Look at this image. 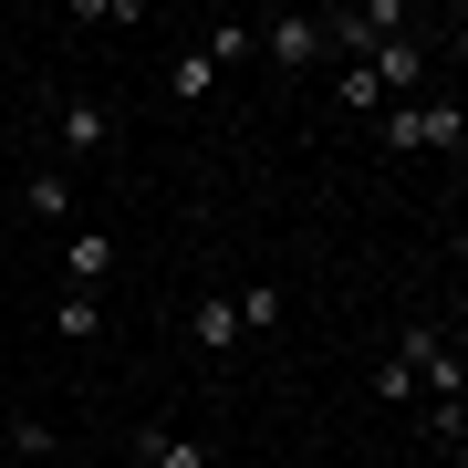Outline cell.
<instances>
[{"label":"cell","instance_id":"2","mask_svg":"<svg viewBox=\"0 0 468 468\" xmlns=\"http://www.w3.org/2000/svg\"><path fill=\"white\" fill-rule=\"evenodd\" d=\"M406 32H417V11H406V0H354V11H323V42L354 52V63H375V52L406 42Z\"/></svg>","mask_w":468,"mask_h":468},{"label":"cell","instance_id":"16","mask_svg":"<svg viewBox=\"0 0 468 468\" xmlns=\"http://www.w3.org/2000/svg\"><path fill=\"white\" fill-rule=\"evenodd\" d=\"M365 385H375V406H417V365H406V354H385Z\"/></svg>","mask_w":468,"mask_h":468},{"label":"cell","instance_id":"12","mask_svg":"<svg viewBox=\"0 0 468 468\" xmlns=\"http://www.w3.org/2000/svg\"><path fill=\"white\" fill-rule=\"evenodd\" d=\"M52 334H63V344H104V302L94 292H63V302H52Z\"/></svg>","mask_w":468,"mask_h":468},{"label":"cell","instance_id":"6","mask_svg":"<svg viewBox=\"0 0 468 468\" xmlns=\"http://www.w3.org/2000/svg\"><path fill=\"white\" fill-rule=\"evenodd\" d=\"M104 146H115V115L104 104H52V167H84Z\"/></svg>","mask_w":468,"mask_h":468},{"label":"cell","instance_id":"3","mask_svg":"<svg viewBox=\"0 0 468 468\" xmlns=\"http://www.w3.org/2000/svg\"><path fill=\"white\" fill-rule=\"evenodd\" d=\"M375 135L396 156H458L468 146V115H458V104H396V115H375Z\"/></svg>","mask_w":468,"mask_h":468},{"label":"cell","instance_id":"7","mask_svg":"<svg viewBox=\"0 0 468 468\" xmlns=\"http://www.w3.org/2000/svg\"><path fill=\"white\" fill-rule=\"evenodd\" d=\"M187 344L198 354H239V292H198L187 302Z\"/></svg>","mask_w":468,"mask_h":468},{"label":"cell","instance_id":"17","mask_svg":"<svg viewBox=\"0 0 468 468\" xmlns=\"http://www.w3.org/2000/svg\"><path fill=\"white\" fill-rule=\"evenodd\" d=\"M427 437H448V448H458V437H468V396H437V406H427Z\"/></svg>","mask_w":468,"mask_h":468},{"label":"cell","instance_id":"14","mask_svg":"<svg viewBox=\"0 0 468 468\" xmlns=\"http://www.w3.org/2000/svg\"><path fill=\"white\" fill-rule=\"evenodd\" d=\"M239 334H282V282H239Z\"/></svg>","mask_w":468,"mask_h":468},{"label":"cell","instance_id":"1","mask_svg":"<svg viewBox=\"0 0 468 468\" xmlns=\"http://www.w3.org/2000/svg\"><path fill=\"white\" fill-rule=\"evenodd\" d=\"M250 52H261L250 21H218V32H198V42L167 63V94H177V104H208V94H218V73H229V63H250Z\"/></svg>","mask_w":468,"mask_h":468},{"label":"cell","instance_id":"4","mask_svg":"<svg viewBox=\"0 0 468 468\" xmlns=\"http://www.w3.org/2000/svg\"><path fill=\"white\" fill-rule=\"evenodd\" d=\"M250 32H261V52H271L282 73H313V63H334V42H323V11H261Z\"/></svg>","mask_w":468,"mask_h":468},{"label":"cell","instance_id":"11","mask_svg":"<svg viewBox=\"0 0 468 468\" xmlns=\"http://www.w3.org/2000/svg\"><path fill=\"white\" fill-rule=\"evenodd\" d=\"M0 458H11V468H52L63 437H52V417H11V427H0Z\"/></svg>","mask_w":468,"mask_h":468},{"label":"cell","instance_id":"10","mask_svg":"<svg viewBox=\"0 0 468 468\" xmlns=\"http://www.w3.org/2000/svg\"><path fill=\"white\" fill-rule=\"evenodd\" d=\"M104 271H115V229H94V218H84V229H63V282H104Z\"/></svg>","mask_w":468,"mask_h":468},{"label":"cell","instance_id":"13","mask_svg":"<svg viewBox=\"0 0 468 468\" xmlns=\"http://www.w3.org/2000/svg\"><path fill=\"white\" fill-rule=\"evenodd\" d=\"M135 468H208V448H198V437H167V427H146V437H135Z\"/></svg>","mask_w":468,"mask_h":468},{"label":"cell","instance_id":"19","mask_svg":"<svg viewBox=\"0 0 468 468\" xmlns=\"http://www.w3.org/2000/svg\"><path fill=\"white\" fill-rule=\"evenodd\" d=\"M458 458H468V437H458Z\"/></svg>","mask_w":468,"mask_h":468},{"label":"cell","instance_id":"5","mask_svg":"<svg viewBox=\"0 0 468 468\" xmlns=\"http://www.w3.org/2000/svg\"><path fill=\"white\" fill-rule=\"evenodd\" d=\"M396 354H406V365H417V385H427V406H437V396H468V365H458V344L437 334V323H417V334H406Z\"/></svg>","mask_w":468,"mask_h":468},{"label":"cell","instance_id":"18","mask_svg":"<svg viewBox=\"0 0 468 468\" xmlns=\"http://www.w3.org/2000/svg\"><path fill=\"white\" fill-rule=\"evenodd\" d=\"M52 468H73V458H52Z\"/></svg>","mask_w":468,"mask_h":468},{"label":"cell","instance_id":"9","mask_svg":"<svg viewBox=\"0 0 468 468\" xmlns=\"http://www.w3.org/2000/svg\"><path fill=\"white\" fill-rule=\"evenodd\" d=\"M365 73H375V84H385V104H396V94L417 104V84H427V42H417V32H406V42H385V52H375Z\"/></svg>","mask_w":468,"mask_h":468},{"label":"cell","instance_id":"8","mask_svg":"<svg viewBox=\"0 0 468 468\" xmlns=\"http://www.w3.org/2000/svg\"><path fill=\"white\" fill-rule=\"evenodd\" d=\"M21 218H42V229H73V167H32V177H21Z\"/></svg>","mask_w":468,"mask_h":468},{"label":"cell","instance_id":"20","mask_svg":"<svg viewBox=\"0 0 468 468\" xmlns=\"http://www.w3.org/2000/svg\"><path fill=\"white\" fill-rule=\"evenodd\" d=\"M0 468H11V458H0Z\"/></svg>","mask_w":468,"mask_h":468},{"label":"cell","instance_id":"21","mask_svg":"<svg viewBox=\"0 0 468 468\" xmlns=\"http://www.w3.org/2000/svg\"><path fill=\"white\" fill-rule=\"evenodd\" d=\"M458 468H468V458H458Z\"/></svg>","mask_w":468,"mask_h":468},{"label":"cell","instance_id":"15","mask_svg":"<svg viewBox=\"0 0 468 468\" xmlns=\"http://www.w3.org/2000/svg\"><path fill=\"white\" fill-rule=\"evenodd\" d=\"M334 104H344V115H385V84H375L365 63H344L334 73Z\"/></svg>","mask_w":468,"mask_h":468}]
</instances>
